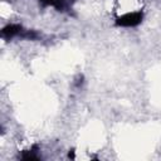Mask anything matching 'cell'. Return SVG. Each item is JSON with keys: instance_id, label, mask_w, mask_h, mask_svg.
<instances>
[{"instance_id": "3", "label": "cell", "mask_w": 161, "mask_h": 161, "mask_svg": "<svg viewBox=\"0 0 161 161\" xmlns=\"http://www.w3.org/2000/svg\"><path fill=\"white\" fill-rule=\"evenodd\" d=\"M36 148V146H34V148L31 150V151H26V152H24L23 155H21V158L23 160H26V161H33V160H39V157L35 155V152L36 151H34Z\"/></svg>"}, {"instance_id": "1", "label": "cell", "mask_w": 161, "mask_h": 161, "mask_svg": "<svg viewBox=\"0 0 161 161\" xmlns=\"http://www.w3.org/2000/svg\"><path fill=\"white\" fill-rule=\"evenodd\" d=\"M142 13L140 11H135V13H127L122 16H119L117 20H116V24L118 26H136L138 25L141 21H142Z\"/></svg>"}, {"instance_id": "2", "label": "cell", "mask_w": 161, "mask_h": 161, "mask_svg": "<svg viewBox=\"0 0 161 161\" xmlns=\"http://www.w3.org/2000/svg\"><path fill=\"white\" fill-rule=\"evenodd\" d=\"M21 33H23V28H21L20 25H18V24L6 25V26L3 29V31H1L3 36L6 38V39L14 38V36H16V35H20Z\"/></svg>"}, {"instance_id": "4", "label": "cell", "mask_w": 161, "mask_h": 161, "mask_svg": "<svg viewBox=\"0 0 161 161\" xmlns=\"http://www.w3.org/2000/svg\"><path fill=\"white\" fill-rule=\"evenodd\" d=\"M69 157H72V158H74V152L72 151V152H69V155H68Z\"/></svg>"}]
</instances>
